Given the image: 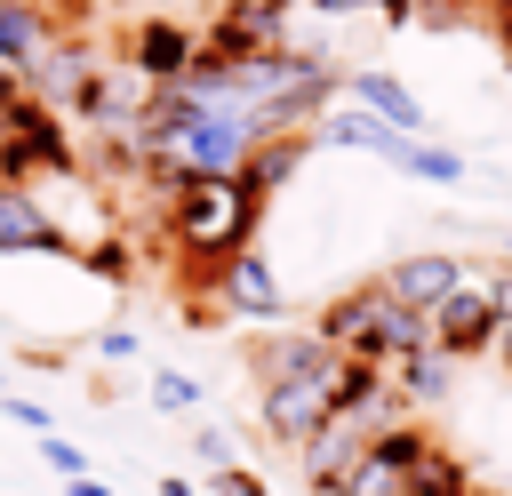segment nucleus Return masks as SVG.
<instances>
[{
  "mask_svg": "<svg viewBox=\"0 0 512 496\" xmlns=\"http://www.w3.org/2000/svg\"><path fill=\"white\" fill-rule=\"evenodd\" d=\"M168 192V240L184 248V256H200V264H224V256H240L248 248V232H256V216H264V200L240 184V176H192V184H160Z\"/></svg>",
  "mask_w": 512,
  "mask_h": 496,
  "instance_id": "nucleus-1",
  "label": "nucleus"
},
{
  "mask_svg": "<svg viewBox=\"0 0 512 496\" xmlns=\"http://www.w3.org/2000/svg\"><path fill=\"white\" fill-rule=\"evenodd\" d=\"M312 328L328 336V352H336V360H360V368H392V360H408L416 344H432V336H424V320H416V312H400L376 280L344 288Z\"/></svg>",
  "mask_w": 512,
  "mask_h": 496,
  "instance_id": "nucleus-2",
  "label": "nucleus"
},
{
  "mask_svg": "<svg viewBox=\"0 0 512 496\" xmlns=\"http://www.w3.org/2000/svg\"><path fill=\"white\" fill-rule=\"evenodd\" d=\"M392 424H408V408H400V392L384 384V392H368V400H344L304 448H296V464H304V480L312 488H336L344 472H352V456L376 440V432H392Z\"/></svg>",
  "mask_w": 512,
  "mask_h": 496,
  "instance_id": "nucleus-3",
  "label": "nucleus"
},
{
  "mask_svg": "<svg viewBox=\"0 0 512 496\" xmlns=\"http://www.w3.org/2000/svg\"><path fill=\"white\" fill-rule=\"evenodd\" d=\"M0 128H8V184H24V176H72L80 168V152H72V136H64V120L48 104L16 96L0 112Z\"/></svg>",
  "mask_w": 512,
  "mask_h": 496,
  "instance_id": "nucleus-4",
  "label": "nucleus"
},
{
  "mask_svg": "<svg viewBox=\"0 0 512 496\" xmlns=\"http://www.w3.org/2000/svg\"><path fill=\"white\" fill-rule=\"evenodd\" d=\"M256 416H264V432H272V440L304 448V440L336 416V360H328L320 376H280V384H256Z\"/></svg>",
  "mask_w": 512,
  "mask_h": 496,
  "instance_id": "nucleus-5",
  "label": "nucleus"
},
{
  "mask_svg": "<svg viewBox=\"0 0 512 496\" xmlns=\"http://www.w3.org/2000/svg\"><path fill=\"white\" fill-rule=\"evenodd\" d=\"M280 48H288V16H272V8H256V0L216 8L208 32L192 40V56H208V64H256V56H280Z\"/></svg>",
  "mask_w": 512,
  "mask_h": 496,
  "instance_id": "nucleus-6",
  "label": "nucleus"
},
{
  "mask_svg": "<svg viewBox=\"0 0 512 496\" xmlns=\"http://www.w3.org/2000/svg\"><path fill=\"white\" fill-rule=\"evenodd\" d=\"M424 336H432L448 360H464V352H480V344L496 336V304H488V272H480V264H464V280L424 312Z\"/></svg>",
  "mask_w": 512,
  "mask_h": 496,
  "instance_id": "nucleus-7",
  "label": "nucleus"
},
{
  "mask_svg": "<svg viewBox=\"0 0 512 496\" xmlns=\"http://www.w3.org/2000/svg\"><path fill=\"white\" fill-rule=\"evenodd\" d=\"M424 440H432V432H416V424L376 432V440L352 456V472H344L328 496H408V464L424 456Z\"/></svg>",
  "mask_w": 512,
  "mask_h": 496,
  "instance_id": "nucleus-8",
  "label": "nucleus"
},
{
  "mask_svg": "<svg viewBox=\"0 0 512 496\" xmlns=\"http://www.w3.org/2000/svg\"><path fill=\"white\" fill-rule=\"evenodd\" d=\"M88 80H96V48H80V40H64V32H56V40H48V56L24 72V96H32V104H48V112L64 120V112H80Z\"/></svg>",
  "mask_w": 512,
  "mask_h": 496,
  "instance_id": "nucleus-9",
  "label": "nucleus"
},
{
  "mask_svg": "<svg viewBox=\"0 0 512 496\" xmlns=\"http://www.w3.org/2000/svg\"><path fill=\"white\" fill-rule=\"evenodd\" d=\"M208 288H216V304L224 312H240V320H280L288 304H280V280H272V264H264V248H240V256H224L216 272H200Z\"/></svg>",
  "mask_w": 512,
  "mask_h": 496,
  "instance_id": "nucleus-10",
  "label": "nucleus"
},
{
  "mask_svg": "<svg viewBox=\"0 0 512 496\" xmlns=\"http://www.w3.org/2000/svg\"><path fill=\"white\" fill-rule=\"evenodd\" d=\"M0 256H72L64 224L40 208L32 184H0Z\"/></svg>",
  "mask_w": 512,
  "mask_h": 496,
  "instance_id": "nucleus-11",
  "label": "nucleus"
},
{
  "mask_svg": "<svg viewBox=\"0 0 512 496\" xmlns=\"http://www.w3.org/2000/svg\"><path fill=\"white\" fill-rule=\"evenodd\" d=\"M184 64H192V24H176V16H144L136 40H128V72L152 80V88H168V80H184Z\"/></svg>",
  "mask_w": 512,
  "mask_h": 496,
  "instance_id": "nucleus-12",
  "label": "nucleus"
},
{
  "mask_svg": "<svg viewBox=\"0 0 512 496\" xmlns=\"http://www.w3.org/2000/svg\"><path fill=\"white\" fill-rule=\"evenodd\" d=\"M336 96H344L352 112H368V120L400 128V136H424V104H416L392 72H376V64H368V72H344V80H336Z\"/></svg>",
  "mask_w": 512,
  "mask_h": 496,
  "instance_id": "nucleus-13",
  "label": "nucleus"
},
{
  "mask_svg": "<svg viewBox=\"0 0 512 496\" xmlns=\"http://www.w3.org/2000/svg\"><path fill=\"white\" fill-rule=\"evenodd\" d=\"M456 280H464V264H456V256H400V264H384V280H376V288H384L400 312H416V320H424Z\"/></svg>",
  "mask_w": 512,
  "mask_h": 496,
  "instance_id": "nucleus-14",
  "label": "nucleus"
},
{
  "mask_svg": "<svg viewBox=\"0 0 512 496\" xmlns=\"http://www.w3.org/2000/svg\"><path fill=\"white\" fill-rule=\"evenodd\" d=\"M48 40H56V8H40V0H0V72H32L40 56H48Z\"/></svg>",
  "mask_w": 512,
  "mask_h": 496,
  "instance_id": "nucleus-15",
  "label": "nucleus"
},
{
  "mask_svg": "<svg viewBox=\"0 0 512 496\" xmlns=\"http://www.w3.org/2000/svg\"><path fill=\"white\" fill-rule=\"evenodd\" d=\"M336 352L320 328H280V336H256V384H280V376H320Z\"/></svg>",
  "mask_w": 512,
  "mask_h": 496,
  "instance_id": "nucleus-16",
  "label": "nucleus"
},
{
  "mask_svg": "<svg viewBox=\"0 0 512 496\" xmlns=\"http://www.w3.org/2000/svg\"><path fill=\"white\" fill-rule=\"evenodd\" d=\"M384 384L400 392V408H440V400H448V384H456V360H448L440 344H416L408 360H392V368H384Z\"/></svg>",
  "mask_w": 512,
  "mask_h": 496,
  "instance_id": "nucleus-17",
  "label": "nucleus"
},
{
  "mask_svg": "<svg viewBox=\"0 0 512 496\" xmlns=\"http://www.w3.org/2000/svg\"><path fill=\"white\" fill-rule=\"evenodd\" d=\"M408 496H472L464 456H456V448H440V440H424V456L408 464Z\"/></svg>",
  "mask_w": 512,
  "mask_h": 496,
  "instance_id": "nucleus-18",
  "label": "nucleus"
},
{
  "mask_svg": "<svg viewBox=\"0 0 512 496\" xmlns=\"http://www.w3.org/2000/svg\"><path fill=\"white\" fill-rule=\"evenodd\" d=\"M296 168H304V136H272V144H256V160L240 168V184H248V192L264 200V192H280V184H288Z\"/></svg>",
  "mask_w": 512,
  "mask_h": 496,
  "instance_id": "nucleus-19",
  "label": "nucleus"
},
{
  "mask_svg": "<svg viewBox=\"0 0 512 496\" xmlns=\"http://www.w3.org/2000/svg\"><path fill=\"white\" fill-rule=\"evenodd\" d=\"M392 168H400V176H416V184H456V176H464V160H456L448 144H424V136H408Z\"/></svg>",
  "mask_w": 512,
  "mask_h": 496,
  "instance_id": "nucleus-20",
  "label": "nucleus"
},
{
  "mask_svg": "<svg viewBox=\"0 0 512 496\" xmlns=\"http://www.w3.org/2000/svg\"><path fill=\"white\" fill-rule=\"evenodd\" d=\"M152 408H160V416H192V408H200V384L176 376V368H160V376H152Z\"/></svg>",
  "mask_w": 512,
  "mask_h": 496,
  "instance_id": "nucleus-21",
  "label": "nucleus"
},
{
  "mask_svg": "<svg viewBox=\"0 0 512 496\" xmlns=\"http://www.w3.org/2000/svg\"><path fill=\"white\" fill-rule=\"evenodd\" d=\"M40 456H48V464H56L64 480H88V448H80V440H64V432H48V440H40Z\"/></svg>",
  "mask_w": 512,
  "mask_h": 496,
  "instance_id": "nucleus-22",
  "label": "nucleus"
},
{
  "mask_svg": "<svg viewBox=\"0 0 512 496\" xmlns=\"http://www.w3.org/2000/svg\"><path fill=\"white\" fill-rule=\"evenodd\" d=\"M88 272H96V280H128V248H120V240L88 248Z\"/></svg>",
  "mask_w": 512,
  "mask_h": 496,
  "instance_id": "nucleus-23",
  "label": "nucleus"
},
{
  "mask_svg": "<svg viewBox=\"0 0 512 496\" xmlns=\"http://www.w3.org/2000/svg\"><path fill=\"white\" fill-rule=\"evenodd\" d=\"M216 496H272V488H264L248 464H224V472H216Z\"/></svg>",
  "mask_w": 512,
  "mask_h": 496,
  "instance_id": "nucleus-24",
  "label": "nucleus"
},
{
  "mask_svg": "<svg viewBox=\"0 0 512 496\" xmlns=\"http://www.w3.org/2000/svg\"><path fill=\"white\" fill-rule=\"evenodd\" d=\"M0 408H8V416H16V424H24V432H40V440H48V432H56V416H48V408H40V400H0Z\"/></svg>",
  "mask_w": 512,
  "mask_h": 496,
  "instance_id": "nucleus-25",
  "label": "nucleus"
},
{
  "mask_svg": "<svg viewBox=\"0 0 512 496\" xmlns=\"http://www.w3.org/2000/svg\"><path fill=\"white\" fill-rule=\"evenodd\" d=\"M192 448H200V456H208L216 472L232 464V432H216V424H200V432H192Z\"/></svg>",
  "mask_w": 512,
  "mask_h": 496,
  "instance_id": "nucleus-26",
  "label": "nucleus"
},
{
  "mask_svg": "<svg viewBox=\"0 0 512 496\" xmlns=\"http://www.w3.org/2000/svg\"><path fill=\"white\" fill-rule=\"evenodd\" d=\"M96 352H104V360H136V336H128V328H104Z\"/></svg>",
  "mask_w": 512,
  "mask_h": 496,
  "instance_id": "nucleus-27",
  "label": "nucleus"
},
{
  "mask_svg": "<svg viewBox=\"0 0 512 496\" xmlns=\"http://www.w3.org/2000/svg\"><path fill=\"white\" fill-rule=\"evenodd\" d=\"M360 8H376L384 24H416V0H360Z\"/></svg>",
  "mask_w": 512,
  "mask_h": 496,
  "instance_id": "nucleus-28",
  "label": "nucleus"
},
{
  "mask_svg": "<svg viewBox=\"0 0 512 496\" xmlns=\"http://www.w3.org/2000/svg\"><path fill=\"white\" fill-rule=\"evenodd\" d=\"M488 304H496V320H512V272H488Z\"/></svg>",
  "mask_w": 512,
  "mask_h": 496,
  "instance_id": "nucleus-29",
  "label": "nucleus"
},
{
  "mask_svg": "<svg viewBox=\"0 0 512 496\" xmlns=\"http://www.w3.org/2000/svg\"><path fill=\"white\" fill-rule=\"evenodd\" d=\"M488 344H496V360H504V376H512V320H496V336H488Z\"/></svg>",
  "mask_w": 512,
  "mask_h": 496,
  "instance_id": "nucleus-30",
  "label": "nucleus"
},
{
  "mask_svg": "<svg viewBox=\"0 0 512 496\" xmlns=\"http://www.w3.org/2000/svg\"><path fill=\"white\" fill-rule=\"evenodd\" d=\"M64 496H112L104 480H64Z\"/></svg>",
  "mask_w": 512,
  "mask_h": 496,
  "instance_id": "nucleus-31",
  "label": "nucleus"
},
{
  "mask_svg": "<svg viewBox=\"0 0 512 496\" xmlns=\"http://www.w3.org/2000/svg\"><path fill=\"white\" fill-rule=\"evenodd\" d=\"M16 96H24V80H16V72H0V112H8Z\"/></svg>",
  "mask_w": 512,
  "mask_h": 496,
  "instance_id": "nucleus-32",
  "label": "nucleus"
},
{
  "mask_svg": "<svg viewBox=\"0 0 512 496\" xmlns=\"http://www.w3.org/2000/svg\"><path fill=\"white\" fill-rule=\"evenodd\" d=\"M312 8H320V16H336V8H360V0H312Z\"/></svg>",
  "mask_w": 512,
  "mask_h": 496,
  "instance_id": "nucleus-33",
  "label": "nucleus"
},
{
  "mask_svg": "<svg viewBox=\"0 0 512 496\" xmlns=\"http://www.w3.org/2000/svg\"><path fill=\"white\" fill-rule=\"evenodd\" d=\"M256 8H272V16H288V8H296V0H256Z\"/></svg>",
  "mask_w": 512,
  "mask_h": 496,
  "instance_id": "nucleus-34",
  "label": "nucleus"
},
{
  "mask_svg": "<svg viewBox=\"0 0 512 496\" xmlns=\"http://www.w3.org/2000/svg\"><path fill=\"white\" fill-rule=\"evenodd\" d=\"M0 184H8V128H0Z\"/></svg>",
  "mask_w": 512,
  "mask_h": 496,
  "instance_id": "nucleus-35",
  "label": "nucleus"
}]
</instances>
